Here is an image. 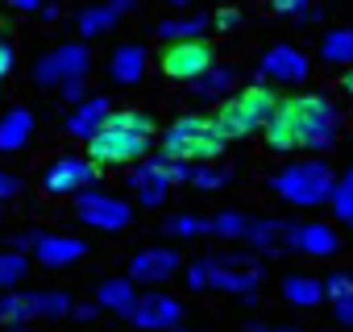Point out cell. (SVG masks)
<instances>
[{
    "label": "cell",
    "mask_w": 353,
    "mask_h": 332,
    "mask_svg": "<svg viewBox=\"0 0 353 332\" xmlns=\"http://www.w3.org/2000/svg\"><path fill=\"white\" fill-rule=\"evenodd\" d=\"M241 21H245V17H241L233 5H221V9L208 17V25H212V30H221V34H233V30H241Z\"/></svg>",
    "instance_id": "obj_34"
},
{
    "label": "cell",
    "mask_w": 353,
    "mask_h": 332,
    "mask_svg": "<svg viewBox=\"0 0 353 332\" xmlns=\"http://www.w3.org/2000/svg\"><path fill=\"white\" fill-rule=\"evenodd\" d=\"M26 274H30V258L21 249H5V253H0V291H13Z\"/></svg>",
    "instance_id": "obj_30"
},
{
    "label": "cell",
    "mask_w": 353,
    "mask_h": 332,
    "mask_svg": "<svg viewBox=\"0 0 353 332\" xmlns=\"http://www.w3.org/2000/svg\"><path fill=\"white\" fill-rule=\"evenodd\" d=\"M204 30H212L208 17L204 13H188V17H166L158 25V38L162 42H188V38H204Z\"/></svg>",
    "instance_id": "obj_25"
},
{
    "label": "cell",
    "mask_w": 353,
    "mask_h": 332,
    "mask_svg": "<svg viewBox=\"0 0 353 332\" xmlns=\"http://www.w3.org/2000/svg\"><path fill=\"white\" fill-rule=\"evenodd\" d=\"M332 315H336V324L353 328V291H349V295H341V299H332Z\"/></svg>",
    "instance_id": "obj_37"
},
{
    "label": "cell",
    "mask_w": 353,
    "mask_h": 332,
    "mask_svg": "<svg viewBox=\"0 0 353 332\" xmlns=\"http://www.w3.org/2000/svg\"><path fill=\"white\" fill-rule=\"evenodd\" d=\"M279 332H299V328H279Z\"/></svg>",
    "instance_id": "obj_50"
},
{
    "label": "cell",
    "mask_w": 353,
    "mask_h": 332,
    "mask_svg": "<svg viewBox=\"0 0 353 332\" xmlns=\"http://www.w3.org/2000/svg\"><path fill=\"white\" fill-rule=\"evenodd\" d=\"M117 9L112 5H88V9H79L75 13V30L83 34V38H100V34H108L112 25H117Z\"/></svg>",
    "instance_id": "obj_26"
},
{
    "label": "cell",
    "mask_w": 353,
    "mask_h": 332,
    "mask_svg": "<svg viewBox=\"0 0 353 332\" xmlns=\"http://www.w3.org/2000/svg\"><path fill=\"white\" fill-rule=\"evenodd\" d=\"M88 67H92V54L83 42H63L54 50H46L38 63H34V83L38 87H63L71 79H88Z\"/></svg>",
    "instance_id": "obj_8"
},
{
    "label": "cell",
    "mask_w": 353,
    "mask_h": 332,
    "mask_svg": "<svg viewBox=\"0 0 353 332\" xmlns=\"http://www.w3.org/2000/svg\"><path fill=\"white\" fill-rule=\"evenodd\" d=\"M145 67H150V54H145V46H137V42L117 46L112 59H108V75H112L117 83H125V87L141 83V79H145Z\"/></svg>",
    "instance_id": "obj_20"
},
{
    "label": "cell",
    "mask_w": 353,
    "mask_h": 332,
    "mask_svg": "<svg viewBox=\"0 0 353 332\" xmlns=\"http://www.w3.org/2000/svg\"><path fill=\"white\" fill-rule=\"evenodd\" d=\"M100 315V303H75L71 307V320H79V324H92Z\"/></svg>",
    "instance_id": "obj_40"
},
{
    "label": "cell",
    "mask_w": 353,
    "mask_h": 332,
    "mask_svg": "<svg viewBox=\"0 0 353 332\" xmlns=\"http://www.w3.org/2000/svg\"><path fill=\"white\" fill-rule=\"evenodd\" d=\"M158 141H162V154L183 158V162H212V158H221L225 145H229V141L216 133L212 116H196V112L170 121Z\"/></svg>",
    "instance_id": "obj_5"
},
{
    "label": "cell",
    "mask_w": 353,
    "mask_h": 332,
    "mask_svg": "<svg viewBox=\"0 0 353 332\" xmlns=\"http://www.w3.org/2000/svg\"><path fill=\"white\" fill-rule=\"evenodd\" d=\"M353 291V278L345 274V270H332L328 278H324V299L332 303V299H341V295H349Z\"/></svg>",
    "instance_id": "obj_35"
},
{
    "label": "cell",
    "mask_w": 353,
    "mask_h": 332,
    "mask_svg": "<svg viewBox=\"0 0 353 332\" xmlns=\"http://www.w3.org/2000/svg\"><path fill=\"white\" fill-rule=\"evenodd\" d=\"M262 141L270 154H291V149H332L341 141V116L332 108L328 96L320 92H303V96H287L274 104L270 121L262 125Z\"/></svg>",
    "instance_id": "obj_1"
},
{
    "label": "cell",
    "mask_w": 353,
    "mask_h": 332,
    "mask_svg": "<svg viewBox=\"0 0 353 332\" xmlns=\"http://www.w3.org/2000/svg\"><path fill=\"white\" fill-rule=\"evenodd\" d=\"M42 320V291H0V324H34Z\"/></svg>",
    "instance_id": "obj_19"
},
{
    "label": "cell",
    "mask_w": 353,
    "mask_h": 332,
    "mask_svg": "<svg viewBox=\"0 0 353 332\" xmlns=\"http://www.w3.org/2000/svg\"><path fill=\"white\" fill-rule=\"evenodd\" d=\"M30 253L46 270H67L71 262H79L88 253V241L83 237H63V233H38L34 245H30Z\"/></svg>",
    "instance_id": "obj_16"
},
{
    "label": "cell",
    "mask_w": 353,
    "mask_h": 332,
    "mask_svg": "<svg viewBox=\"0 0 353 332\" xmlns=\"http://www.w3.org/2000/svg\"><path fill=\"white\" fill-rule=\"evenodd\" d=\"M166 5H174V9H188V5H196V0H166Z\"/></svg>",
    "instance_id": "obj_48"
},
{
    "label": "cell",
    "mask_w": 353,
    "mask_h": 332,
    "mask_svg": "<svg viewBox=\"0 0 353 332\" xmlns=\"http://www.w3.org/2000/svg\"><path fill=\"white\" fill-rule=\"evenodd\" d=\"M75 216H79L88 229H96V233H121V229H129L133 208H129L121 196H108V191L88 187V191L75 196Z\"/></svg>",
    "instance_id": "obj_9"
},
{
    "label": "cell",
    "mask_w": 353,
    "mask_h": 332,
    "mask_svg": "<svg viewBox=\"0 0 353 332\" xmlns=\"http://www.w3.org/2000/svg\"><path fill=\"white\" fill-rule=\"evenodd\" d=\"M245 229H250V216H245V212H233V208H225V212H216V216H212V237L241 241V237H245Z\"/></svg>",
    "instance_id": "obj_31"
},
{
    "label": "cell",
    "mask_w": 353,
    "mask_h": 332,
    "mask_svg": "<svg viewBox=\"0 0 353 332\" xmlns=\"http://www.w3.org/2000/svg\"><path fill=\"white\" fill-rule=\"evenodd\" d=\"M75 299L67 291H42V320H67Z\"/></svg>",
    "instance_id": "obj_33"
},
{
    "label": "cell",
    "mask_w": 353,
    "mask_h": 332,
    "mask_svg": "<svg viewBox=\"0 0 353 332\" xmlns=\"http://www.w3.org/2000/svg\"><path fill=\"white\" fill-rule=\"evenodd\" d=\"M63 96H67V104H79V100L88 96V87H83V79H71V83H63Z\"/></svg>",
    "instance_id": "obj_42"
},
{
    "label": "cell",
    "mask_w": 353,
    "mask_h": 332,
    "mask_svg": "<svg viewBox=\"0 0 353 332\" xmlns=\"http://www.w3.org/2000/svg\"><path fill=\"white\" fill-rule=\"evenodd\" d=\"M233 83H237V67H233V63H212V67H208L204 75H196L188 87H192L196 100L212 104V100H225V96L233 92Z\"/></svg>",
    "instance_id": "obj_21"
},
{
    "label": "cell",
    "mask_w": 353,
    "mask_h": 332,
    "mask_svg": "<svg viewBox=\"0 0 353 332\" xmlns=\"http://www.w3.org/2000/svg\"><path fill=\"white\" fill-rule=\"evenodd\" d=\"M287 229H291V220H279V216H262V220H254L250 216V229H245V245L254 249V253H262V258H283V253H291L287 249Z\"/></svg>",
    "instance_id": "obj_17"
},
{
    "label": "cell",
    "mask_w": 353,
    "mask_h": 332,
    "mask_svg": "<svg viewBox=\"0 0 353 332\" xmlns=\"http://www.w3.org/2000/svg\"><path fill=\"white\" fill-rule=\"evenodd\" d=\"M245 332H270V328H266V324H258V320H254V324H250V328H245Z\"/></svg>",
    "instance_id": "obj_49"
},
{
    "label": "cell",
    "mask_w": 353,
    "mask_h": 332,
    "mask_svg": "<svg viewBox=\"0 0 353 332\" xmlns=\"http://www.w3.org/2000/svg\"><path fill=\"white\" fill-rule=\"evenodd\" d=\"M170 332H183V328H170Z\"/></svg>",
    "instance_id": "obj_51"
},
{
    "label": "cell",
    "mask_w": 353,
    "mask_h": 332,
    "mask_svg": "<svg viewBox=\"0 0 353 332\" xmlns=\"http://www.w3.org/2000/svg\"><path fill=\"white\" fill-rule=\"evenodd\" d=\"M274 104H279L274 87L250 83V87H241L237 96H225V100H221V108L212 112V125H216V133H221L225 141H241V137L258 133V129L270 121Z\"/></svg>",
    "instance_id": "obj_3"
},
{
    "label": "cell",
    "mask_w": 353,
    "mask_h": 332,
    "mask_svg": "<svg viewBox=\"0 0 353 332\" xmlns=\"http://www.w3.org/2000/svg\"><path fill=\"white\" fill-rule=\"evenodd\" d=\"M108 112H112V100H108V96H83V100L71 108V116H67V133L88 145V141L100 133V125H104Z\"/></svg>",
    "instance_id": "obj_18"
},
{
    "label": "cell",
    "mask_w": 353,
    "mask_h": 332,
    "mask_svg": "<svg viewBox=\"0 0 353 332\" xmlns=\"http://www.w3.org/2000/svg\"><path fill=\"white\" fill-rule=\"evenodd\" d=\"M229 179H233V175L225 171V166H208V162H196V166H192V179H188V183H192V187H200V191H221Z\"/></svg>",
    "instance_id": "obj_32"
},
{
    "label": "cell",
    "mask_w": 353,
    "mask_h": 332,
    "mask_svg": "<svg viewBox=\"0 0 353 332\" xmlns=\"http://www.w3.org/2000/svg\"><path fill=\"white\" fill-rule=\"evenodd\" d=\"M125 320L137 332H170L183 324V303L166 291H150V295H137V303L125 311Z\"/></svg>",
    "instance_id": "obj_12"
},
{
    "label": "cell",
    "mask_w": 353,
    "mask_h": 332,
    "mask_svg": "<svg viewBox=\"0 0 353 332\" xmlns=\"http://www.w3.org/2000/svg\"><path fill=\"white\" fill-rule=\"evenodd\" d=\"M345 92H349V96H353V67H349V71H345Z\"/></svg>",
    "instance_id": "obj_47"
},
{
    "label": "cell",
    "mask_w": 353,
    "mask_h": 332,
    "mask_svg": "<svg viewBox=\"0 0 353 332\" xmlns=\"http://www.w3.org/2000/svg\"><path fill=\"white\" fill-rule=\"evenodd\" d=\"M212 63H216V54H212V46H208L204 38L166 42V50H162V59H158L162 75H166V79H179V83H192V79L204 75Z\"/></svg>",
    "instance_id": "obj_11"
},
{
    "label": "cell",
    "mask_w": 353,
    "mask_h": 332,
    "mask_svg": "<svg viewBox=\"0 0 353 332\" xmlns=\"http://www.w3.org/2000/svg\"><path fill=\"white\" fill-rule=\"evenodd\" d=\"M150 145H154V121L137 108H112L100 133L88 141V158L96 166H129L145 158Z\"/></svg>",
    "instance_id": "obj_2"
},
{
    "label": "cell",
    "mask_w": 353,
    "mask_h": 332,
    "mask_svg": "<svg viewBox=\"0 0 353 332\" xmlns=\"http://www.w3.org/2000/svg\"><path fill=\"white\" fill-rule=\"evenodd\" d=\"M320 59L328 67H353V30H328L320 38Z\"/></svg>",
    "instance_id": "obj_27"
},
{
    "label": "cell",
    "mask_w": 353,
    "mask_h": 332,
    "mask_svg": "<svg viewBox=\"0 0 353 332\" xmlns=\"http://www.w3.org/2000/svg\"><path fill=\"white\" fill-rule=\"evenodd\" d=\"M5 332H34V328H30V324H9Z\"/></svg>",
    "instance_id": "obj_46"
},
{
    "label": "cell",
    "mask_w": 353,
    "mask_h": 332,
    "mask_svg": "<svg viewBox=\"0 0 353 332\" xmlns=\"http://www.w3.org/2000/svg\"><path fill=\"white\" fill-rule=\"evenodd\" d=\"M96 303H100L104 311H117V315H125V311L137 303L133 278H129V274H125V278H104V282L96 287Z\"/></svg>",
    "instance_id": "obj_24"
},
{
    "label": "cell",
    "mask_w": 353,
    "mask_h": 332,
    "mask_svg": "<svg viewBox=\"0 0 353 332\" xmlns=\"http://www.w3.org/2000/svg\"><path fill=\"white\" fill-rule=\"evenodd\" d=\"M5 5H13L17 13H38V9H42V0H5Z\"/></svg>",
    "instance_id": "obj_43"
},
{
    "label": "cell",
    "mask_w": 353,
    "mask_h": 332,
    "mask_svg": "<svg viewBox=\"0 0 353 332\" xmlns=\"http://www.w3.org/2000/svg\"><path fill=\"white\" fill-rule=\"evenodd\" d=\"M42 21H59V5H42Z\"/></svg>",
    "instance_id": "obj_45"
},
{
    "label": "cell",
    "mask_w": 353,
    "mask_h": 332,
    "mask_svg": "<svg viewBox=\"0 0 353 332\" xmlns=\"http://www.w3.org/2000/svg\"><path fill=\"white\" fill-rule=\"evenodd\" d=\"M133 166H137V171H129V187L137 191V204H141V208H158L170 187H179V183L192 179V166H196V162L170 158V154H154V158L145 154V158H137Z\"/></svg>",
    "instance_id": "obj_6"
},
{
    "label": "cell",
    "mask_w": 353,
    "mask_h": 332,
    "mask_svg": "<svg viewBox=\"0 0 353 332\" xmlns=\"http://www.w3.org/2000/svg\"><path fill=\"white\" fill-rule=\"evenodd\" d=\"M270 191L279 200H287L291 208H320L332 191V166L324 158H303V162H287L283 171L270 175Z\"/></svg>",
    "instance_id": "obj_4"
},
{
    "label": "cell",
    "mask_w": 353,
    "mask_h": 332,
    "mask_svg": "<svg viewBox=\"0 0 353 332\" xmlns=\"http://www.w3.org/2000/svg\"><path fill=\"white\" fill-rule=\"evenodd\" d=\"M21 191V179L13 175V171H0V204H5V200H13Z\"/></svg>",
    "instance_id": "obj_39"
},
{
    "label": "cell",
    "mask_w": 353,
    "mask_h": 332,
    "mask_svg": "<svg viewBox=\"0 0 353 332\" xmlns=\"http://www.w3.org/2000/svg\"><path fill=\"white\" fill-rule=\"evenodd\" d=\"M283 241H287V249H291V253H303V258H332V253L341 249L336 229H332V225H324V220L291 225Z\"/></svg>",
    "instance_id": "obj_15"
},
{
    "label": "cell",
    "mask_w": 353,
    "mask_h": 332,
    "mask_svg": "<svg viewBox=\"0 0 353 332\" xmlns=\"http://www.w3.org/2000/svg\"><path fill=\"white\" fill-rule=\"evenodd\" d=\"M262 282V253H216L208 258V291H225V295H258Z\"/></svg>",
    "instance_id": "obj_7"
},
{
    "label": "cell",
    "mask_w": 353,
    "mask_h": 332,
    "mask_svg": "<svg viewBox=\"0 0 353 332\" xmlns=\"http://www.w3.org/2000/svg\"><path fill=\"white\" fill-rule=\"evenodd\" d=\"M96 179H100V166H96L92 158L63 154V158H54L46 171H42V191H46V196H79V191H88Z\"/></svg>",
    "instance_id": "obj_10"
},
{
    "label": "cell",
    "mask_w": 353,
    "mask_h": 332,
    "mask_svg": "<svg viewBox=\"0 0 353 332\" xmlns=\"http://www.w3.org/2000/svg\"><path fill=\"white\" fill-rule=\"evenodd\" d=\"M324 204L336 212V220H349L353 216V166H349L341 179H332V191H328Z\"/></svg>",
    "instance_id": "obj_29"
},
{
    "label": "cell",
    "mask_w": 353,
    "mask_h": 332,
    "mask_svg": "<svg viewBox=\"0 0 353 332\" xmlns=\"http://www.w3.org/2000/svg\"><path fill=\"white\" fill-rule=\"evenodd\" d=\"M266 5L274 9V13H287V17H299L307 5H312V0H266Z\"/></svg>",
    "instance_id": "obj_38"
},
{
    "label": "cell",
    "mask_w": 353,
    "mask_h": 332,
    "mask_svg": "<svg viewBox=\"0 0 353 332\" xmlns=\"http://www.w3.org/2000/svg\"><path fill=\"white\" fill-rule=\"evenodd\" d=\"M183 278H188V287H192V291H208V258L192 262V266L183 270Z\"/></svg>",
    "instance_id": "obj_36"
},
{
    "label": "cell",
    "mask_w": 353,
    "mask_h": 332,
    "mask_svg": "<svg viewBox=\"0 0 353 332\" xmlns=\"http://www.w3.org/2000/svg\"><path fill=\"white\" fill-rule=\"evenodd\" d=\"M162 233L166 237H212V220L192 216V212H174L162 220Z\"/></svg>",
    "instance_id": "obj_28"
},
{
    "label": "cell",
    "mask_w": 353,
    "mask_h": 332,
    "mask_svg": "<svg viewBox=\"0 0 353 332\" xmlns=\"http://www.w3.org/2000/svg\"><path fill=\"white\" fill-rule=\"evenodd\" d=\"M345 225H353V216H349V220H345Z\"/></svg>",
    "instance_id": "obj_52"
},
{
    "label": "cell",
    "mask_w": 353,
    "mask_h": 332,
    "mask_svg": "<svg viewBox=\"0 0 353 332\" xmlns=\"http://www.w3.org/2000/svg\"><path fill=\"white\" fill-rule=\"evenodd\" d=\"M0 38H5V30H0Z\"/></svg>",
    "instance_id": "obj_53"
},
{
    "label": "cell",
    "mask_w": 353,
    "mask_h": 332,
    "mask_svg": "<svg viewBox=\"0 0 353 332\" xmlns=\"http://www.w3.org/2000/svg\"><path fill=\"white\" fill-rule=\"evenodd\" d=\"M183 270V258L166 249V245H150V249H137L129 258V278L133 282H145V287H158V282H170V274Z\"/></svg>",
    "instance_id": "obj_13"
},
{
    "label": "cell",
    "mask_w": 353,
    "mask_h": 332,
    "mask_svg": "<svg viewBox=\"0 0 353 332\" xmlns=\"http://www.w3.org/2000/svg\"><path fill=\"white\" fill-rule=\"evenodd\" d=\"M283 299L291 303V307H316V303H324V282L320 278H312V274H287L283 278Z\"/></svg>",
    "instance_id": "obj_23"
},
{
    "label": "cell",
    "mask_w": 353,
    "mask_h": 332,
    "mask_svg": "<svg viewBox=\"0 0 353 332\" xmlns=\"http://www.w3.org/2000/svg\"><path fill=\"white\" fill-rule=\"evenodd\" d=\"M108 5H112L117 13H129V9H137V0H108Z\"/></svg>",
    "instance_id": "obj_44"
},
{
    "label": "cell",
    "mask_w": 353,
    "mask_h": 332,
    "mask_svg": "<svg viewBox=\"0 0 353 332\" xmlns=\"http://www.w3.org/2000/svg\"><path fill=\"white\" fill-rule=\"evenodd\" d=\"M13 63H17V54H13V46L0 38V79H5L9 71H13Z\"/></svg>",
    "instance_id": "obj_41"
},
{
    "label": "cell",
    "mask_w": 353,
    "mask_h": 332,
    "mask_svg": "<svg viewBox=\"0 0 353 332\" xmlns=\"http://www.w3.org/2000/svg\"><path fill=\"white\" fill-rule=\"evenodd\" d=\"M258 75L270 83H303L312 75V59L299 46H270L258 63Z\"/></svg>",
    "instance_id": "obj_14"
},
{
    "label": "cell",
    "mask_w": 353,
    "mask_h": 332,
    "mask_svg": "<svg viewBox=\"0 0 353 332\" xmlns=\"http://www.w3.org/2000/svg\"><path fill=\"white\" fill-rule=\"evenodd\" d=\"M30 137H34V116H30V108H9L5 116H0V154L26 149Z\"/></svg>",
    "instance_id": "obj_22"
}]
</instances>
